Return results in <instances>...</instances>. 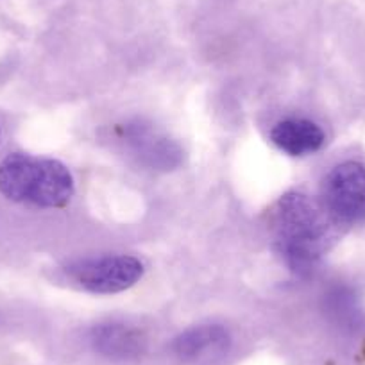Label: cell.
Masks as SVG:
<instances>
[{"label": "cell", "mask_w": 365, "mask_h": 365, "mask_svg": "<svg viewBox=\"0 0 365 365\" xmlns=\"http://www.w3.org/2000/svg\"><path fill=\"white\" fill-rule=\"evenodd\" d=\"M333 219L308 195L290 192L274 206L270 226L274 245L296 272H308L333 240Z\"/></svg>", "instance_id": "cell-1"}, {"label": "cell", "mask_w": 365, "mask_h": 365, "mask_svg": "<svg viewBox=\"0 0 365 365\" xmlns=\"http://www.w3.org/2000/svg\"><path fill=\"white\" fill-rule=\"evenodd\" d=\"M73 190L72 174L58 160L13 153L0 161V194L13 202L61 208L68 205Z\"/></svg>", "instance_id": "cell-2"}, {"label": "cell", "mask_w": 365, "mask_h": 365, "mask_svg": "<svg viewBox=\"0 0 365 365\" xmlns=\"http://www.w3.org/2000/svg\"><path fill=\"white\" fill-rule=\"evenodd\" d=\"M143 263L129 255H106L77 259L65 267L72 285L91 294H117L142 279Z\"/></svg>", "instance_id": "cell-3"}, {"label": "cell", "mask_w": 365, "mask_h": 365, "mask_svg": "<svg viewBox=\"0 0 365 365\" xmlns=\"http://www.w3.org/2000/svg\"><path fill=\"white\" fill-rule=\"evenodd\" d=\"M322 206L333 222L354 226L365 222V167L344 161L322 182Z\"/></svg>", "instance_id": "cell-4"}, {"label": "cell", "mask_w": 365, "mask_h": 365, "mask_svg": "<svg viewBox=\"0 0 365 365\" xmlns=\"http://www.w3.org/2000/svg\"><path fill=\"white\" fill-rule=\"evenodd\" d=\"M118 138L125 149L147 168L172 170L181 163L182 150L174 140L150 122L131 120L118 125Z\"/></svg>", "instance_id": "cell-5"}, {"label": "cell", "mask_w": 365, "mask_h": 365, "mask_svg": "<svg viewBox=\"0 0 365 365\" xmlns=\"http://www.w3.org/2000/svg\"><path fill=\"white\" fill-rule=\"evenodd\" d=\"M231 336L219 324H201L182 331L172 342V353L185 364H208L230 351Z\"/></svg>", "instance_id": "cell-6"}, {"label": "cell", "mask_w": 365, "mask_h": 365, "mask_svg": "<svg viewBox=\"0 0 365 365\" xmlns=\"http://www.w3.org/2000/svg\"><path fill=\"white\" fill-rule=\"evenodd\" d=\"M91 347L111 360H135L142 356L147 347V339L140 329L124 322H104L90 333Z\"/></svg>", "instance_id": "cell-7"}, {"label": "cell", "mask_w": 365, "mask_h": 365, "mask_svg": "<svg viewBox=\"0 0 365 365\" xmlns=\"http://www.w3.org/2000/svg\"><path fill=\"white\" fill-rule=\"evenodd\" d=\"M270 140L289 156H307L317 153L324 145L326 135L315 122L307 118H287L274 125Z\"/></svg>", "instance_id": "cell-8"}]
</instances>
